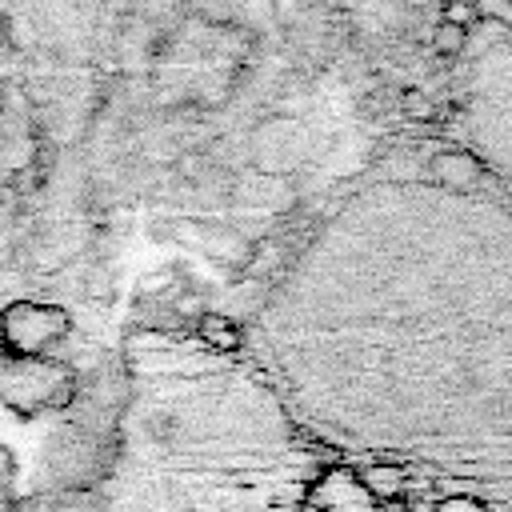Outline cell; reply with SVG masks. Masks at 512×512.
Segmentation results:
<instances>
[{
    "label": "cell",
    "instance_id": "obj_1",
    "mask_svg": "<svg viewBox=\"0 0 512 512\" xmlns=\"http://www.w3.org/2000/svg\"><path fill=\"white\" fill-rule=\"evenodd\" d=\"M240 328L320 448L512 512V196L460 144L436 132L380 152Z\"/></svg>",
    "mask_w": 512,
    "mask_h": 512
},
{
    "label": "cell",
    "instance_id": "obj_2",
    "mask_svg": "<svg viewBox=\"0 0 512 512\" xmlns=\"http://www.w3.org/2000/svg\"><path fill=\"white\" fill-rule=\"evenodd\" d=\"M96 500L104 512H300L324 448L244 352L136 328Z\"/></svg>",
    "mask_w": 512,
    "mask_h": 512
},
{
    "label": "cell",
    "instance_id": "obj_3",
    "mask_svg": "<svg viewBox=\"0 0 512 512\" xmlns=\"http://www.w3.org/2000/svg\"><path fill=\"white\" fill-rule=\"evenodd\" d=\"M512 196V28L476 20L440 128Z\"/></svg>",
    "mask_w": 512,
    "mask_h": 512
},
{
    "label": "cell",
    "instance_id": "obj_4",
    "mask_svg": "<svg viewBox=\"0 0 512 512\" xmlns=\"http://www.w3.org/2000/svg\"><path fill=\"white\" fill-rule=\"evenodd\" d=\"M36 156V120L24 88L0 72V192L8 180H16L20 168H28Z\"/></svg>",
    "mask_w": 512,
    "mask_h": 512
},
{
    "label": "cell",
    "instance_id": "obj_5",
    "mask_svg": "<svg viewBox=\"0 0 512 512\" xmlns=\"http://www.w3.org/2000/svg\"><path fill=\"white\" fill-rule=\"evenodd\" d=\"M356 484L368 492V500L372 504H392L400 492H404V484H408V472L404 468H396V464H360L356 472Z\"/></svg>",
    "mask_w": 512,
    "mask_h": 512
},
{
    "label": "cell",
    "instance_id": "obj_6",
    "mask_svg": "<svg viewBox=\"0 0 512 512\" xmlns=\"http://www.w3.org/2000/svg\"><path fill=\"white\" fill-rule=\"evenodd\" d=\"M196 340L204 348H212V352H244V328L236 320H228V316H204Z\"/></svg>",
    "mask_w": 512,
    "mask_h": 512
},
{
    "label": "cell",
    "instance_id": "obj_7",
    "mask_svg": "<svg viewBox=\"0 0 512 512\" xmlns=\"http://www.w3.org/2000/svg\"><path fill=\"white\" fill-rule=\"evenodd\" d=\"M468 36H472V28H456V24L436 20V28H432V52L440 60H460L464 48H468Z\"/></svg>",
    "mask_w": 512,
    "mask_h": 512
},
{
    "label": "cell",
    "instance_id": "obj_8",
    "mask_svg": "<svg viewBox=\"0 0 512 512\" xmlns=\"http://www.w3.org/2000/svg\"><path fill=\"white\" fill-rule=\"evenodd\" d=\"M0 512H20V504H16V460L4 444H0Z\"/></svg>",
    "mask_w": 512,
    "mask_h": 512
}]
</instances>
